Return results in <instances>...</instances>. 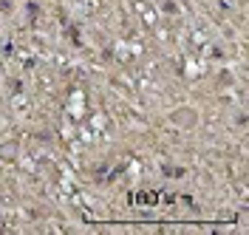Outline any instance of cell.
I'll return each instance as SVG.
<instances>
[{
	"label": "cell",
	"instance_id": "obj_1",
	"mask_svg": "<svg viewBox=\"0 0 249 235\" xmlns=\"http://www.w3.org/2000/svg\"><path fill=\"white\" fill-rule=\"evenodd\" d=\"M133 17L139 20V26L144 32L159 34V26H161V15L150 0H133Z\"/></svg>",
	"mask_w": 249,
	"mask_h": 235
},
{
	"label": "cell",
	"instance_id": "obj_2",
	"mask_svg": "<svg viewBox=\"0 0 249 235\" xmlns=\"http://www.w3.org/2000/svg\"><path fill=\"white\" fill-rule=\"evenodd\" d=\"M142 54H144V46H142L139 40H133V37H124V40H119V43H116V48H113V57H116L122 65H139Z\"/></svg>",
	"mask_w": 249,
	"mask_h": 235
}]
</instances>
